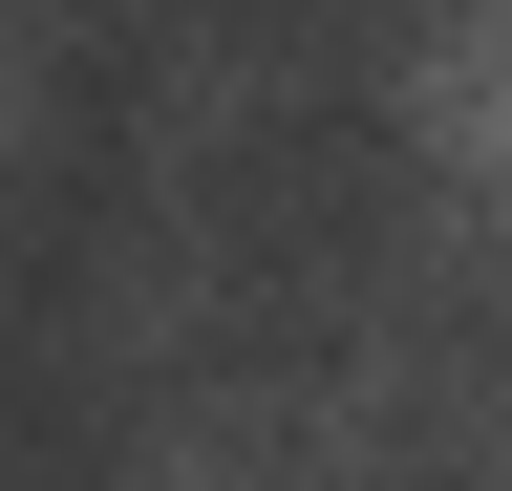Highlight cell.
<instances>
[{
  "label": "cell",
  "instance_id": "cell-1",
  "mask_svg": "<svg viewBox=\"0 0 512 491\" xmlns=\"http://www.w3.org/2000/svg\"><path fill=\"white\" fill-rule=\"evenodd\" d=\"M427 107H448V129H491V171H512V43H470V65H427Z\"/></svg>",
  "mask_w": 512,
  "mask_h": 491
}]
</instances>
